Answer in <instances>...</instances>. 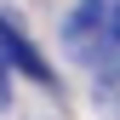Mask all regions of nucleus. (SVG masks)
<instances>
[{"label":"nucleus","instance_id":"1","mask_svg":"<svg viewBox=\"0 0 120 120\" xmlns=\"http://www.w3.org/2000/svg\"><path fill=\"white\" fill-rule=\"evenodd\" d=\"M63 46L74 57H97L120 46V0H80L63 23Z\"/></svg>","mask_w":120,"mask_h":120},{"label":"nucleus","instance_id":"3","mask_svg":"<svg viewBox=\"0 0 120 120\" xmlns=\"http://www.w3.org/2000/svg\"><path fill=\"white\" fill-rule=\"evenodd\" d=\"M97 103H103L109 114H120V69H114V74H103V86H97Z\"/></svg>","mask_w":120,"mask_h":120},{"label":"nucleus","instance_id":"2","mask_svg":"<svg viewBox=\"0 0 120 120\" xmlns=\"http://www.w3.org/2000/svg\"><path fill=\"white\" fill-rule=\"evenodd\" d=\"M0 57H6V63H17L29 80H52V69H46V57H40L34 46H29V40L17 34V29H11L6 17H0Z\"/></svg>","mask_w":120,"mask_h":120},{"label":"nucleus","instance_id":"4","mask_svg":"<svg viewBox=\"0 0 120 120\" xmlns=\"http://www.w3.org/2000/svg\"><path fill=\"white\" fill-rule=\"evenodd\" d=\"M0 109H6V69H0Z\"/></svg>","mask_w":120,"mask_h":120}]
</instances>
